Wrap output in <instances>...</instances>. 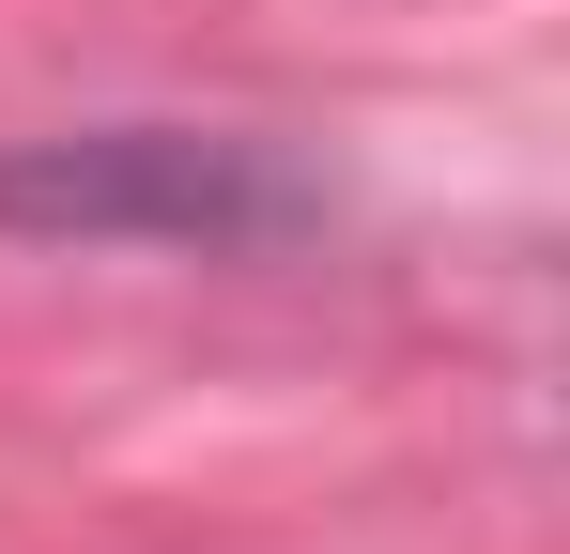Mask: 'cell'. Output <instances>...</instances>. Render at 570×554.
<instances>
[{"label": "cell", "instance_id": "obj_1", "mask_svg": "<svg viewBox=\"0 0 570 554\" xmlns=\"http://www.w3.org/2000/svg\"><path fill=\"white\" fill-rule=\"evenodd\" d=\"M0 216H16V231H78V247H247V231H293L308 200L263 170V139L94 123V139L0 155Z\"/></svg>", "mask_w": 570, "mask_h": 554}]
</instances>
